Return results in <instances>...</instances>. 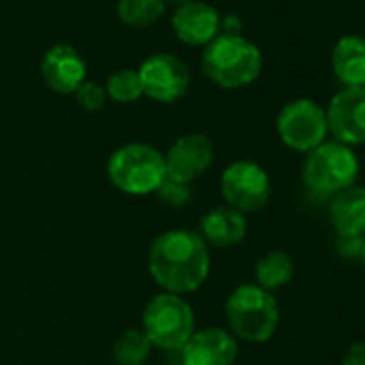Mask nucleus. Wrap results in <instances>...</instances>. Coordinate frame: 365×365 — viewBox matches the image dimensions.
<instances>
[{
  "instance_id": "8",
  "label": "nucleus",
  "mask_w": 365,
  "mask_h": 365,
  "mask_svg": "<svg viewBox=\"0 0 365 365\" xmlns=\"http://www.w3.org/2000/svg\"><path fill=\"white\" fill-rule=\"evenodd\" d=\"M220 187L228 207L243 215L262 211L271 200V178L267 170L250 159L230 163L222 174Z\"/></svg>"
},
{
  "instance_id": "15",
  "label": "nucleus",
  "mask_w": 365,
  "mask_h": 365,
  "mask_svg": "<svg viewBox=\"0 0 365 365\" xmlns=\"http://www.w3.org/2000/svg\"><path fill=\"white\" fill-rule=\"evenodd\" d=\"M329 224L339 237H365V185H350L329 198Z\"/></svg>"
},
{
  "instance_id": "26",
  "label": "nucleus",
  "mask_w": 365,
  "mask_h": 365,
  "mask_svg": "<svg viewBox=\"0 0 365 365\" xmlns=\"http://www.w3.org/2000/svg\"><path fill=\"white\" fill-rule=\"evenodd\" d=\"M241 29H243V20L237 14H228L222 18L220 31H224L226 35H241Z\"/></svg>"
},
{
  "instance_id": "23",
  "label": "nucleus",
  "mask_w": 365,
  "mask_h": 365,
  "mask_svg": "<svg viewBox=\"0 0 365 365\" xmlns=\"http://www.w3.org/2000/svg\"><path fill=\"white\" fill-rule=\"evenodd\" d=\"M73 95H76V101H78L86 112H99V110L106 106V99H108L106 88H103L101 84L93 82V80H86Z\"/></svg>"
},
{
  "instance_id": "19",
  "label": "nucleus",
  "mask_w": 365,
  "mask_h": 365,
  "mask_svg": "<svg viewBox=\"0 0 365 365\" xmlns=\"http://www.w3.org/2000/svg\"><path fill=\"white\" fill-rule=\"evenodd\" d=\"M168 5L165 0H118L116 16L129 29H148L163 18Z\"/></svg>"
},
{
  "instance_id": "20",
  "label": "nucleus",
  "mask_w": 365,
  "mask_h": 365,
  "mask_svg": "<svg viewBox=\"0 0 365 365\" xmlns=\"http://www.w3.org/2000/svg\"><path fill=\"white\" fill-rule=\"evenodd\" d=\"M150 350L153 344L146 333L142 329H129L116 339L112 354L118 365H144L150 356Z\"/></svg>"
},
{
  "instance_id": "25",
  "label": "nucleus",
  "mask_w": 365,
  "mask_h": 365,
  "mask_svg": "<svg viewBox=\"0 0 365 365\" xmlns=\"http://www.w3.org/2000/svg\"><path fill=\"white\" fill-rule=\"evenodd\" d=\"M341 365H365V339L352 341L344 356H341Z\"/></svg>"
},
{
  "instance_id": "27",
  "label": "nucleus",
  "mask_w": 365,
  "mask_h": 365,
  "mask_svg": "<svg viewBox=\"0 0 365 365\" xmlns=\"http://www.w3.org/2000/svg\"><path fill=\"white\" fill-rule=\"evenodd\" d=\"M187 3H192V0H165V5H168V7L172 5L174 9H176V7H182V5H187Z\"/></svg>"
},
{
  "instance_id": "2",
  "label": "nucleus",
  "mask_w": 365,
  "mask_h": 365,
  "mask_svg": "<svg viewBox=\"0 0 365 365\" xmlns=\"http://www.w3.org/2000/svg\"><path fill=\"white\" fill-rule=\"evenodd\" d=\"M202 73L217 86L235 91L254 84L262 73L260 48L243 35L220 33L202 50Z\"/></svg>"
},
{
  "instance_id": "18",
  "label": "nucleus",
  "mask_w": 365,
  "mask_h": 365,
  "mask_svg": "<svg viewBox=\"0 0 365 365\" xmlns=\"http://www.w3.org/2000/svg\"><path fill=\"white\" fill-rule=\"evenodd\" d=\"M254 275H256V286L273 292L292 282L294 262H292L290 254H286L282 250H273L256 262Z\"/></svg>"
},
{
  "instance_id": "24",
  "label": "nucleus",
  "mask_w": 365,
  "mask_h": 365,
  "mask_svg": "<svg viewBox=\"0 0 365 365\" xmlns=\"http://www.w3.org/2000/svg\"><path fill=\"white\" fill-rule=\"evenodd\" d=\"M365 237H339L335 239V250L344 260H361Z\"/></svg>"
},
{
  "instance_id": "12",
  "label": "nucleus",
  "mask_w": 365,
  "mask_h": 365,
  "mask_svg": "<svg viewBox=\"0 0 365 365\" xmlns=\"http://www.w3.org/2000/svg\"><path fill=\"white\" fill-rule=\"evenodd\" d=\"M170 24L174 37L180 43L205 48L220 35L222 16L213 5L205 3V0H192V3L174 9Z\"/></svg>"
},
{
  "instance_id": "10",
  "label": "nucleus",
  "mask_w": 365,
  "mask_h": 365,
  "mask_svg": "<svg viewBox=\"0 0 365 365\" xmlns=\"http://www.w3.org/2000/svg\"><path fill=\"white\" fill-rule=\"evenodd\" d=\"M324 112L335 142L346 146L365 144V86H341Z\"/></svg>"
},
{
  "instance_id": "4",
  "label": "nucleus",
  "mask_w": 365,
  "mask_h": 365,
  "mask_svg": "<svg viewBox=\"0 0 365 365\" xmlns=\"http://www.w3.org/2000/svg\"><path fill=\"white\" fill-rule=\"evenodd\" d=\"M226 318L235 337L250 344H264L279 327V303L269 290L243 284L228 294Z\"/></svg>"
},
{
  "instance_id": "28",
  "label": "nucleus",
  "mask_w": 365,
  "mask_h": 365,
  "mask_svg": "<svg viewBox=\"0 0 365 365\" xmlns=\"http://www.w3.org/2000/svg\"><path fill=\"white\" fill-rule=\"evenodd\" d=\"M361 262L365 264V243H363V254H361Z\"/></svg>"
},
{
  "instance_id": "3",
  "label": "nucleus",
  "mask_w": 365,
  "mask_h": 365,
  "mask_svg": "<svg viewBox=\"0 0 365 365\" xmlns=\"http://www.w3.org/2000/svg\"><path fill=\"white\" fill-rule=\"evenodd\" d=\"M359 170L361 163L352 146L327 140L305 155L301 180L309 194L329 200L341 190L354 185Z\"/></svg>"
},
{
  "instance_id": "5",
  "label": "nucleus",
  "mask_w": 365,
  "mask_h": 365,
  "mask_svg": "<svg viewBox=\"0 0 365 365\" xmlns=\"http://www.w3.org/2000/svg\"><path fill=\"white\" fill-rule=\"evenodd\" d=\"M112 185L129 196L155 194L165 178L163 155L144 142H131L116 148L108 161Z\"/></svg>"
},
{
  "instance_id": "14",
  "label": "nucleus",
  "mask_w": 365,
  "mask_h": 365,
  "mask_svg": "<svg viewBox=\"0 0 365 365\" xmlns=\"http://www.w3.org/2000/svg\"><path fill=\"white\" fill-rule=\"evenodd\" d=\"M237 356V337L217 327L194 331L187 344L180 348L182 365H235Z\"/></svg>"
},
{
  "instance_id": "17",
  "label": "nucleus",
  "mask_w": 365,
  "mask_h": 365,
  "mask_svg": "<svg viewBox=\"0 0 365 365\" xmlns=\"http://www.w3.org/2000/svg\"><path fill=\"white\" fill-rule=\"evenodd\" d=\"M247 235V220L230 207H215L200 220V237L213 247H235Z\"/></svg>"
},
{
  "instance_id": "1",
  "label": "nucleus",
  "mask_w": 365,
  "mask_h": 365,
  "mask_svg": "<svg viewBox=\"0 0 365 365\" xmlns=\"http://www.w3.org/2000/svg\"><path fill=\"white\" fill-rule=\"evenodd\" d=\"M148 271L170 294L194 292L207 282L211 271L209 245L192 230L163 232L148 250Z\"/></svg>"
},
{
  "instance_id": "16",
  "label": "nucleus",
  "mask_w": 365,
  "mask_h": 365,
  "mask_svg": "<svg viewBox=\"0 0 365 365\" xmlns=\"http://www.w3.org/2000/svg\"><path fill=\"white\" fill-rule=\"evenodd\" d=\"M331 69L341 86H365V37H339L331 50Z\"/></svg>"
},
{
  "instance_id": "7",
  "label": "nucleus",
  "mask_w": 365,
  "mask_h": 365,
  "mask_svg": "<svg viewBox=\"0 0 365 365\" xmlns=\"http://www.w3.org/2000/svg\"><path fill=\"white\" fill-rule=\"evenodd\" d=\"M279 140L297 150V153H309L322 142H327L329 125H327V112L324 108L309 97H297L288 101L275 120Z\"/></svg>"
},
{
  "instance_id": "11",
  "label": "nucleus",
  "mask_w": 365,
  "mask_h": 365,
  "mask_svg": "<svg viewBox=\"0 0 365 365\" xmlns=\"http://www.w3.org/2000/svg\"><path fill=\"white\" fill-rule=\"evenodd\" d=\"M213 144L205 133L180 135L163 155L165 176L178 182H192L213 163Z\"/></svg>"
},
{
  "instance_id": "21",
  "label": "nucleus",
  "mask_w": 365,
  "mask_h": 365,
  "mask_svg": "<svg viewBox=\"0 0 365 365\" xmlns=\"http://www.w3.org/2000/svg\"><path fill=\"white\" fill-rule=\"evenodd\" d=\"M106 95L116 103H133L142 95L140 76L135 69H118L106 82Z\"/></svg>"
},
{
  "instance_id": "22",
  "label": "nucleus",
  "mask_w": 365,
  "mask_h": 365,
  "mask_svg": "<svg viewBox=\"0 0 365 365\" xmlns=\"http://www.w3.org/2000/svg\"><path fill=\"white\" fill-rule=\"evenodd\" d=\"M157 198L172 207V209H178V207H185L190 200H192V187H190V182H178L174 178H163V182L157 187Z\"/></svg>"
},
{
  "instance_id": "9",
  "label": "nucleus",
  "mask_w": 365,
  "mask_h": 365,
  "mask_svg": "<svg viewBox=\"0 0 365 365\" xmlns=\"http://www.w3.org/2000/svg\"><path fill=\"white\" fill-rule=\"evenodd\" d=\"M142 84V95L157 103H174L190 91L192 73L187 65L170 52H157L142 61L135 69Z\"/></svg>"
},
{
  "instance_id": "6",
  "label": "nucleus",
  "mask_w": 365,
  "mask_h": 365,
  "mask_svg": "<svg viewBox=\"0 0 365 365\" xmlns=\"http://www.w3.org/2000/svg\"><path fill=\"white\" fill-rule=\"evenodd\" d=\"M142 331L153 346L163 350H180L196 331L194 309L180 294H157L144 307Z\"/></svg>"
},
{
  "instance_id": "13",
  "label": "nucleus",
  "mask_w": 365,
  "mask_h": 365,
  "mask_svg": "<svg viewBox=\"0 0 365 365\" xmlns=\"http://www.w3.org/2000/svg\"><path fill=\"white\" fill-rule=\"evenodd\" d=\"M88 76L86 61L69 43L52 46L41 58V78L54 93L71 95L76 93Z\"/></svg>"
}]
</instances>
